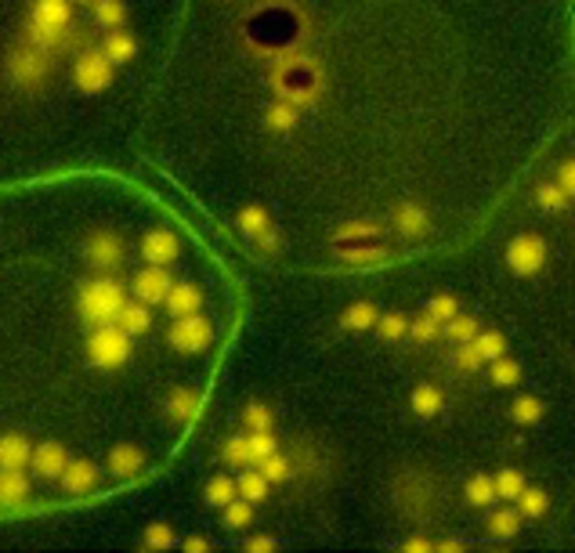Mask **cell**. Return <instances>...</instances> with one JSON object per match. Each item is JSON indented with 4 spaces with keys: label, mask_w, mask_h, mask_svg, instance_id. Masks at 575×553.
Returning <instances> with one entry per match:
<instances>
[{
    "label": "cell",
    "mask_w": 575,
    "mask_h": 553,
    "mask_svg": "<svg viewBox=\"0 0 575 553\" xmlns=\"http://www.w3.org/2000/svg\"><path fill=\"white\" fill-rule=\"evenodd\" d=\"M109 470H113L116 477L131 481V477H138V474L145 470V453H141L138 445H116V449L109 453Z\"/></svg>",
    "instance_id": "cell-17"
},
{
    "label": "cell",
    "mask_w": 575,
    "mask_h": 553,
    "mask_svg": "<svg viewBox=\"0 0 575 553\" xmlns=\"http://www.w3.org/2000/svg\"><path fill=\"white\" fill-rule=\"evenodd\" d=\"M557 185L564 188L568 199H575V159H564L557 167Z\"/></svg>",
    "instance_id": "cell-52"
},
{
    "label": "cell",
    "mask_w": 575,
    "mask_h": 553,
    "mask_svg": "<svg viewBox=\"0 0 575 553\" xmlns=\"http://www.w3.org/2000/svg\"><path fill=\"white\" fill-rule=\"evenodd\" d=\"M485 532L492 539H514L521 532V510H492L485 517Z\"/></svg>",
    "instance_id": "cell-26"
},
{
    "label": "cell",
    "mask_w": 575,
    "mask_h": 553,
    "mask_svg": "<svg viewBox=\"0 0 575 553\" xmlns=\"http://www.w3.org/2000/svg\"><path fill=\"white\" fill-rule=\"evenodd\" d=\"M424 311L445 325L452 315H459V304H456V297H452V293H438V297H431V301H427V308H424Z\"/></svg>",
    "instance_id": "cell-48"
},
{
    "label": "cell",
    "mask_w": 575,
    "mask_h": 553,
    "mask_svg": "<svg viewBox=\"0 0 575 553\" xmlns=\"http://www.w3.org/2000/svg\"><path fill=\"white\" fill-rule=\"evenodd\" d=\"M435 549H442V553H452V549H463V542H456V539H445V542H435Z\"/></svg>",
    "instance_id": "cell-56"
},
{
    "label": "cell",
    "mask_w": 575,
    "mask_h": 553,
    "mask_svg": "<svg viewBox=\"0 0 575 553\" xmlns=\"http://www.w3.org/2000/svg\"><path fill=\"white\" fill-rule=\"evenodd\" d=\"M377 329H380L384 341H402V337L409 333V318L398 315V311H391V315H380V318H377Z\"/></svg>",
    "instance_id": "cell-47"
},
{
    "label": "cell",
    "mask_w": 575,
    "mask_h": 553,
    "mask_svg": "<svg viewBox=\"0 0 575 553\" xmlns=\"http://www.w3.org/2000/svg\"><path fill=\"white\" fill-rule=\"evenodd\" d=\"M98 47L113 66H127V62H134V54H138V36L127 33V29H106V36H101Z\"/></svg>",
    "instance_id": "cell-14"
},
{
    "label": "cell",
    "mask_w": 575,
    "mask_h": 553,
    "mask_svg": "<svg viewBox=\"0 0 575 553\" xmlns=\"http://www.w3.org/2000/svg\"><path fill=\"white\" fill-rule=\"evenodd\" d=\"M199 413H203V398L196 391H188V387H178V391L171 395V402H167V416L171 420L192 423V420H199Z\"/></svg>",
    "instance_id": "cell-20"
},
{
    "label": "cell",
    "mask_w": 575,
    "mask_h": 553,
    "mask_svg": "<svg viewBox=\"0 0 575 553\" xmlns=\"http://www.w3.org/2000/svg\"><path fill=\"white\" fill-rule=\"evenodd\" d=\"M236 495H239L236 481L221 474V477H211V481H206V492H203V500L211 503V507H221V510H225V507H228V503L236 500Z\"/></svg>",
    "instance_id": "cell-31"
},
{
    "label": "cell",
    "mask_w": 575,
    "mask_h": 553,
    "mask_svg": "<svg viewBox=\"0 0 575 553\" xmlns=\"http://www.w3.org/2000/svg\"><path fill=\"white\" fill-rule=\"evenodd\" d=\"M391 225H395V232L405 236V239H424L427 228H431V217H427V210H424L420 203H402V206H395V213H391Z\"/></svg>",
    "instance_id": "cell-12"
},
{
    "label": "cell",
    "mask_w": 575,
    "mask_h": 553,
    "mask_svg": "<svg viewBox=\"0 0 575 553\" xmlns=\"http://www.w3.org/2000/svg\"><path fill=\"white\" fill-rule=\"evenodd\" d=\"M438 333H442V322H438V318H431L427 311H424L420 318H412V322H409V337H412L416 344H427V341H435Z\"/></svg>",
    "instance_id": "cell-43"
},
{
    "label": "cell",
    "mask_w": 575,
    "mask_h": 553,
    "mask_svg": "<svg viewBox=\"0 0 575 553\" xmlns=\"http://www.w3.org/2000/svg\"><path fill=\"white\" fill-rule=\"evenodd\" d=\"M94 22L101 29H124L127 4H124V0H94Z\"/></svg>",
    "instance_id": "cell-28"
},
{
    "label": "cell",
    "mask_w": 575,
    "mask_h": 553,
    "mask_svg": "<svg viewBox=\"0 0 575 553\" xmlns=\"http://www.w3.org/2000/svg\"><path fill=\"white\" fill-rule=\"evenodd\" d=\"M463 500L470 507H492V500H499V495H496V481L489 474H475V477L463 485Z\"/></svg>",
    "instance_id": "cell-22"
},
{
    "label": "cell",
    "mask_w": 575,
    "mask_h": 553,
    "mask_svg": "<svg viewBox=\"0 0 575 553\" xmlns=\"http://www.w3.org/2000/svg\"><path fill=\"white\" fill-rule=\"evenodd\" d=\"M141 546H145V549H171V546H174V528L164 525V521L148 525L145 535H141Z\"/></svg>",
    "instance_id": "cell-40"
},
{
    "label": "cell",
    "mask_w": 575,
    "mask_h": 553,
    "mask_svg": "<svg viewBox=\"0 0 575 553\" xmlns=\"http://www.w3.org/2000/svg\"><path fill=\"white\" fill-rule=\"evenodd\" d=\"M116 325L124 329V333L138 337V333H145V329L152 325V318H148V311L141 304H124V311L116 315Z\"/></svg>",
    "instance_id": "cell-35"
},
{
    "label": "cell",
    "mask_w": 575,
    "mask_h": 553,
    "mask_svg": "<svg viewBox=\"0 0 575 553\" xmlns=\"http://www.w3.org/2000/svg\"><path fill=\"white\" fill-rule=\"evenodd\" d=\"M221 456H225V463H232V467H253V456H250L246 437H228L225 445H221Z\"/></svg>",
    "instance_id": "cell-46"
},
{
    "label": "cell",
    "mask_w": 575,
    "mask_h": 553,
    "mask_svg": "<svg viewBox=\"0 0 575 553\" xmlns=\"http://www.w3.org/2000/svg\"><path fill=\"white\" fill-rule=\"evenodd\" d=\"M377 318H380L377 304H370V301H355V304L340 315V325H344V329H355V333H362V329H373Z\"/></svg>",
    "instance_id": "cell-23"
},
{
    "label": "cell",
    "mask_w": 575,
    "mask_h": 553,
    "mask_svg": "<svg viewBox=\"0 0 575 553\" xmlns=\"http://www.w3.org/2000/svg\"><path fill=\"white\" fill-rule=\"evenodd\" d=\"M536 203H539V210H547V213H561L564 206H568V196H564V188L561 185H539V192H536Z\"/></svg>",
    "instance_id": "cell-45"
},
{
    "label": "cell",
    "mask_w": 575,
    "mask_h": 553,
    "mask_svg": "<svg viewBox=\"0 0 575 553\" xmlns=\"http://www.w3.org/2000/svg\"><path fill=\"white\" fill-rule=\"evenodd\" d=\"M452 362H456V369H463V373H475V369H482V355H478V348L475 344H456V355H452Z\"/></svg>",
    "instance_id": "cell-50"
},
{
    "label": "cell",
    "mask_w": 575,
    "mask_h": 553,
    "mask_svg": "<svg viewBox=\"0 0 575 553\" xmlns=\"http://www.w3.org/2000/svg\"><path fill=\"white\" fill-rule=\"evenodd\" d=\"M236 488H239L243 500H250V503H265V500H268V477L260 474V470H246V474L236 481Z\"/></svg>",
    "instance_id": "cell-32"
},
{
    "label": "cell",
    "mask_w": 575,
    "mask_h": 553,
    "mask_svg": "<svg viewBox=\"0 0 575 553\" xmlns=\"http://www.w3.org/2000/svg\"><path fill=\"white\" fill-rule=\"evenodd\" d=\"M228 528H246L250 521H253V503L250 500H243V495H236V500L225 507V517H221Z\"/></svg>",
    "instance_id": "cell-41"
},
{
    "label": "cell",
    "mask_w": 575,
    "mask_h": 553,
    "mask_svg": "<svg viewBox=\"0 0 575 553\" xmlns=\"http://www.w3.org/2000/svg\"><path fill=\"white\" fill-rule=\"evenodd\" d=\"M55 62H59L55 51H40V47L22 40V44L12 47L4 69H8V80L19 91H40L51 80V73H55Z\"/></svg>",
    "instance_id": "cell-3"
},
{
    "label": "cell",
    "mask_w": 575,
    "mask_h": 553,
    "mask_svg": "<svg viewBox=\"0 0 575 553\" xmlns=\"http://www.w3.org/2000/svg\"><path fill=\"white\" fill-rule=\"evenodd\" d=\"M33 449L26 434H0V470H22Z\"/></svg>",
    "instance_id": "cell-15"
},
{
    "label": "cell",
    "mask_w": 575,
    "mask_h": 553,
    "mask_svg": "<svg viewBox=\"0 0 575 553\" xmlns=\"http://www.w3.org/2000/svg\"><path fill=\"white\" fill-rule=\"evenodd\" d=\"M171 286H174L171 271L160 268V264H148V268H141V271L134 275V293H138L145 304H164L167 293H171Z\"/></svg>",
    "instance_id": "cell-9"
},
{
    "label": "cell",
    "mask_w": 575,
    "mask_h": 553,
    "mask_svg": "<svg viewBox=\"0 0 575 553\" xmlns=\"http://www.w3.org/2000/svg\"><path fill=\"white\" fill-rule=\"evenodd\" d=\"M442 333H445L452 344H470V341L478 337V318H470V315H452V318L445 322Z\"/></svg>",
    "instance_id": "cell-34"
},
{
    "label": "cell",
    "mask_w": 575,
    "mask_h": 553,
    "mask_svg": "<svg viewBox=\"0 0 575 553\" xmlns=\"http://www.w3.org/2000/svg\"><path fill=\"white\" fill-rule=\"evenodd\" d=\"M384 236V228L377 225V220H347V225H340L337 232H333V243L340 246V243H358V239H380Z\"/></svg>",
    "instance_id": "cell-27"
},
{
    "label": "cell",
    "mask_w": 575,
    "mask_h": 553,
    "mask_svg": "<svg viewBox=\"0 0 575 553\" xmlns=\"http://www.w3.org/2000/svg\"><path fill=\"white\" fill-rule=\"evenodd\" d=\"M257 470L268 477V485H279V481H286V477L293 474V463H290L286 456H279V449H276L272 456H265V460L257 463Z\"/></svg>",
    "instance_id": "cell-39"
},
{
    "label": "cell",
    "mask_w": 575,
    "mask_h": 553,
    "mask_svg": "<svg viewBox=\"0 0 575 553\" xmlns=\"http://www.w3.org/2000/svg\"><path fill=\"white\" fill-rule=\"evenodd\" d=\"M246 445H250V456H253V467L265 460V456H272L276 449H279V441H276V434L272 430H260V434H246Z\"/></svg>",
    "instance_id": "cell-42"
},
{
    "label": "cell",
    "mask_w": 575,
    "mask_h": 553,
    "mask_svg": "<svg viewBox=\"0 0 575 553\" xmlns=\"http://www.w3.org/2000/svg\"><path fill=\"white\" fill-rule=\"evenodd\" d=\"M87 358L98 365V369H116L131 358V333L116 322H106V325H94V333L87 341Z\"/></svg>",
    "instance_id": "cell-5"
},
{
    "label": "cell",
    "mask_w": 575,
    "mask_h": 553,
    "mask_svg": "<svg viewBox=\"0 0 575 553\" xmlns=\"http://www.w3.org/2000/svg\"><path fill=\"white\" fill-rule=\"evenodd\" d=\"M246 549H250V553H272V549H276V539H260V535H257V539L246 542Z\"/></svg>",
    "instance_id": "cell-54"
},
{
    "label": "cell",
    "mask_w": 575,
    "mask_h": 553,
    "mask_svg": "<svg viewBox=\"0 0 575 553\" xmlns=\"http://www.w3.org/2000/svg\"><path fill=\"white\" fill-rule=\"evenodd\" d=\"M236 225H239V232L243 236H257V232H265L268 225H272V220H268V210L265 206H243L239 210V217H236Z\"/></svg>",
    "instance_id": "cell-36"
},
{
    "label": "cell",
    "mask_w": 575,
    "mask_h": 553,
    "mask_svg": "<svg viewBox=\"0 0 575 553\" xmlns=\"http://www.w3.org/2000/svg\"><path fill=\"white\" fill-rule=\"evenodd\" d=\"M127 304V293L116 279H94L80 290V315L91 322V325H106V322H116V315L124 311Z\"/></svg>",
    "instance_id": "cell-4"
},
{
    "label": "cell",
    "mask_w": 575,
    "mask_h": 553,
    "mask_svg": "<svg viewBox=\"0 0 575 553\" xmlns=\"http://www.w3.org/2000/svg\"><path fill=\"white\" fill-rule=\"evenodd\" d=\"M211 341H214V325H211V318H203L199 311L181 315L171 325V344L178 351H203V348H211Z\"/></svg>",
    "instance_id": "cell-8"
},
{
    "label": "cell",
    "mask_w": 575,
    "mask_h": 553,
    "mask_svg": "<svg viewBox=\"0 0 575 553\" xmlns=\"http://www.w3.org/2000/svg\"><path fill=\"white\" fill-rule=\"evenodd\" d=\"M84 253H87V260H91V268L94 271H106V268H113V264H120V257H124V243H120V236L116 232H94L87 243H84Z\"/></svg>",
    "instance_id": "cell-10"
},
{
    "label": "cell",
    "mask_w": 575,
    "mask_h": 553,
    "mask_svg": "<svg viewBox=\"0 0 575 553\" xmlns=\"http://www.w3.org/2000/svg\"><path fill=\"white\" fill-rule=\"evenodd\" d=\"M98 485V467L87 463V460H69L66 470H62V488L73 492V495H84Z\"/></svg>",
    "instance_id": "cell-16"
},
{
    "label": "cell",
    "mask_w": 575,
    "mask_h": 553,
    "mask_svg": "<svg viewBox=\"0 0 575 553\" xmlns=\"http://www.w3.org/2000/svg\"><path fill=\"white\" fill-rule=\"evenodd\" d=\"M29 463H33L36 477H62L69 456H66V449L59 445V441H40V445L33 449V456H29Z\"/></svg>",
    "instance_id": "cell-13"
},
{
    "label": "cell",
    "mask_w": 575,
    "mask_h": 553,
    "mask_svg": "<svg viewBox=\"0 0 575 553\" xmlns=\"http://www.w3.org/2000/svg\"><path fill=\"white\" fill-rule=\"evenodd\" d=\"M402 549L405 553H427V549H435V539H427V535H409L402 542Z\"/></svg>",
    "instance_id": "cell-53"
},
{
    "label": "cell",
    "mask_w": 575,
    "mask_h": 553,
    "mask_svg": "<svg viewBox=\"0 0 575 553\" xmlns=\"http://www.w3.org/2000/svg\"><path fill=\"white\" fill-rule=\"evenodd\" d=\"M265 127H268V131H276V134L293 131V127H297V105H290V101H276V105H268V113H265Z\"/></svg>",
    "instance_id": "cell-30"
},
{
    "label": "cell",
    "mask_w": 575,
    "mask_h": 553,
    "mask_svg": "<svg viewBox=\"0 0 575 553\" xmlns=\"http://www.w3.org/2000/svg\"><path fill=\"white\" fill-rule=\"evenodd\" d=\"M492 383H499V387H514V383H521V365L514 362V358H496L492 362Z\"/></svg>",
    "instance_id": "cell-49"
},
{
    "label": "cell",
    "mask_w": 575,
    "mask_h": 553,
    "mask_svg": "<svg viewBox=\"0 0 575 553\" xmlns=\"http://www.w3.org/2000/svg\"><path fill=\"white\" fill-rule=\"evenodd\" d=\"M167 311L174 315V318H181V315H192V311H199L203 308V293L192 286V283H181V286H171V293H167Z\"/></svg>",
    "instance_id": "cell-21"
},
{
    "label": "cell",
    "mask_w": 575,
    "mask_h": 553,
    "mask_svg": "<svg viewBox=\"0 0 575 553\" xmlns=\"http://www.w3.org/2000/svg\"><path fill=\"white\" fill-rule=\"evenodd\" d=\"M272 84H276V94L279 101H290V105H315L319 94H323V69L315 59H283V66L272 73Z\"/></svg>",
    "instance_id": "cell-2"
},
{
    "label": "cell",
    "mask_w": 575,
    "mask_h": 553,
    "mask_svg": "<svg viewBox=\"0 0 575 553\" xmlns=\"http://www.w3.org/2000/svg\"><path fill=\"white\" fill-rule=\"evenodd\" d=\"M517 510H521V517H529V521H536V517H543L547 510H550V495L543 492V488H521V495H517Z\"/></svg>",
    "instance_id": "cell-29"
},
{
    "label": "cell",
    "mask_w": 575,
    "mask_h": 553,
    "mask_svg": "<svg viewBox=\"0 0 575 553\" xmlns=\"http://www.w3.org/2000/svg\"><path fill=\"white\" fill-rule=\"evenodd\" d=\"M113 62L101 54V47H87V51H80L76 54V62H73V80H76V87L84 91V94H101L109 84H113Z\"/></svg>",
    "instance_id": "cell-6"
},
{
    "label": "cell",
    "mask_w": 575,
    "mask_h": 553,
    "mask_svg": "<svg viewBox=\"0 0 575 553\" xmlns=\"http://www.w3.org/2000/svg\"><path fill=\"white\" fill-rule=\"evenodd\" d=\"M29 500V477L22 470H0V507H22Z\"/></svg>",
    "instance_id": "cell-18"
},
{
    "label": "cell",
    "mask_w": 575,
    "mask_h": 553,
    "mask_svg": "<svg viewBox=\"0 0 575 553\" xmlns=\"http://www.w3.org/2000/svg\"><path fill=\"white\" fill-rule=\"evenodd\" d=\"M181 549H185V553H203V549H211V542L199 539V535H188V539L181 542Z\"/></svg>",
    "instance_id": "cell-55"
},
{
    "label": "cell",
    "mask_w": 575,
    "mask_h": 553,
    "mask_svg": "<svg viewBox=\"0 0 575 553\" xmlns=\"http://www.w3.org/2000/svg\"><path fill=\"white\" fill-rule=\"evenodd\" d=\"M253 246H257L260 253H279V246H283V239H279V232H276V228L268 225L265 232H257V236H253Z\"/></svg>",
    "instance_id": "cell-51"
},
{
    "label": "cell",
    "mask_w": 575,
    "mask_h": 553,
    "mask_svg": "<svg viewBox=\"0 0 575 553\" xmlns=\"http://www.w3.org/2000/svg\"><path fill=\"white\" fill-rule=\"evenodd\" d=\"M73 29V0H33V15L22 26V40L40 51H62Z\"/></svg>",
    "instance_id": "cell-1"
},
{
    "label": "cell",
    "mask_w": 575,
    "mask_h": 553,
    "mask_svg": "<svg viewBox=\"0 0 575 553\" xmlns=\"http://www.w3.org/2000/svg\"><path fill=\"white\" fill-rule=\"evenodd\" d=\"M547 264V243L539 236H514L507 243V268L514 275H536Z\"/></svg>",
    "instance_id": "cell-7"
},
{
    "label": "cell",
    "mask_w": 575,
    "mask_h": 553,
    "mask_svg": "<svg viewBox=\"0 0 575 553\" xmlns=\"http://www.w3.org/2000/svg\"><path fill=\"white\" fill-rule=\"evenodd\" d=\"M470 344L478 348V355H482L485 362H496V358H503V355H507V337H503V333H496V329H492V333H482V329H478V337L470 341Z\"/></svg>",
    "instance_id": "cell-38"
},
{
    "label": "cell",
    "mask_w": 575,
    "mask_h": 553,
    "mask_svg": "<svg viewBox=\"0 0 575 553\" xmlns=\"http://www.w3.org/2000/svg\"><path fill=\"white\" fill-rule=\"evenodd\" d=\"M409 405H412V413H416V416H424V420H427V416L442 413L445 398H442V391H438L435 383H420V387H416V391H412Z\"/></svg>",
    "instance_id": "cell-25"
},
{
    "label": "cell",
    "mask_w": 575,
    "mask_h": 553,
    "mask_svg": "<svg viewBox=\"0 0 575 553\" xmlns=\"http://www.w3.org/2000/svg\"><path fill=\"white\" fill-rule=\"evenodd\" d=\"M337 260L347 268H380L391 260V253L384 246H351L347 243L344 250H337Z\"/></svg>",
    "instance_id": "cell-19"
},
{
    "label": "cell",
    "mask_w": 575,
    "mask_h": 553,
    "mask_svg": "<svg viewBox=\"0 0 575 553\" xmlns=\"http://www.w3.org/2000/svg\"><path fill=\"white\" fill-rule=\"evenodd\" d=\"M76 4H94V0H76Z\"/></svg>",
    "instance_id": "cell-57"
},
{
    "label": "cell",
    "mask_w": 575,
    "mask_h": 553,
    "mask_svg": "<svg viewBox=\"0 0 575 553\" xmlns=\"http://www.w3.org/2000/svg\"><path fill=\"white\" fill-rule=\"evenodd\" d=\"M510 420L521 423V427H529V423H539L543 420V402L532 398V395H521L510 402Z\"/></svg>",
    "instance_id": "cell-33"
},
{
    "label": "cell",
    "mask_w": 575,
    "mask_h": 553,
    "mask_svg": "<svg viewBox=\"0 0 575 553\" xmlns=\"http://www.w3.org/2000/svg\"><path fill=\"white\" fill-rule=\"evenodd\" d=\"M492 481H496V495H499V500H517L521 488H525V477H521L517 470H510V467L499 470Z\"/></svg>",
    "instance_id": "cell-44"
},
{
    "label": "cell",
    "mask_w": 575,
    "mask_h": 553,
    "mask_svg": "<svg viewBox=\"0 0 575 553\" xmlns=\"http://www.w3.org/2000/svg\"><path fill=\"white\" fill-rule=\"evenodd\" d=\"M405 485H409V495H398L402 510L412 514V517H424L431 510V492H427V485H412V470H405Z\"/></svg>",
    "instance_id": "cell-24"
},
{
    "label": "cell",
    "mask_w": 575,
    "mask_h": 553,
    "mask_svg": "<svg viewBox=\"0 0 575 553\" xmlns=\"http://www.w3.org/2000/svg\"><path fill=\"white\" fill-rule=\"evenodd\" d=\"M178 253H181V243H178V236L167 232V228H152V232L141 239V257H145L148 264L167 268L171 260H178Z\"/></svg>",
    "instance_id": "cell-11"
},
{
    "label": "cell",
    "mask_w": 575,
    "mask_h": 553,
    "mask_svg": "<svg viewBox=\"0 0 575 553\" xmlns=\"http://www.w3.org/2000/svg\"><path fill=\"white\" fill-rule=\"evenodd\" d=\"M272 423H276V416H272V409H268V405H260V402H250V405H246V413H243V427H246V434L272 430Z\"/></svg>",
    "instance_id": "cell-37"
}]
</instances>
